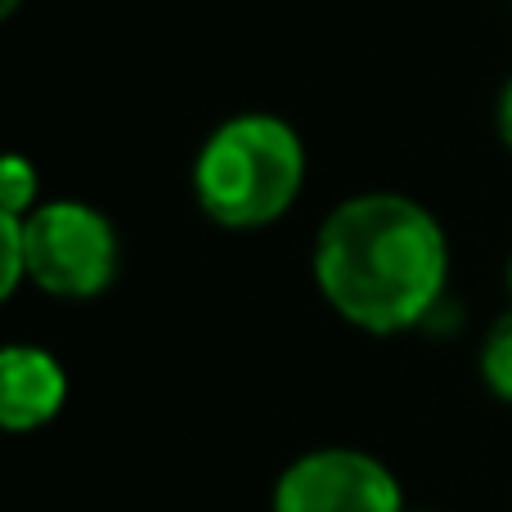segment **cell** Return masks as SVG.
<instances>
[{
  "mask_svg": "<svg viewBox=\"0 0 512 512\" xmlns=\"http://www.w3.org/2000/svg\"><path fill=\"white\" fill-rule=\"evenodd\" d=\"M310 270L319 297L351 328L396 337L441 306L450 288V234L418 198L369 189L324 216Z\"/></svg>",
  "mask_w": 512,
  "mask_h": 512,
  "instance_id": "1",
  "label": "cell"
},
{
  "mask_svg": "<svg viewBox=\"0 0 512 512\" xmlns=\"http://www.w3.org/2000/svg\"><path fill=\"white\" fill-rule=\"evenodd\" d=\"M189 189L198 212L221 230H265L306 189V144L279 113H234L198 144Z\"/></svg>",
  "mask_w": 512,
  "mask_h": 512,
  "instance_id": "2",
  "label": "cell"
},
{
  "mask_svg": "<svg viewBox=\"0 0 512 512\" xmlns=\"http://www.w3.org/2000/svg\"><path fill=\"white\" fill-rule=\"evenodd\" d=\"M27 283L59 301H90L122 270V239L108 212L81 198H45L23 221Z\"/></svg>",
  "mask_w": 512,
  "mask_h": 512,
  "instance_id": "3",
  "label": "cell"
},
{
  "mask_svg": "<svg viewBox=\"0 0 512 512\" xmlns=\"http://www.w3.org/2000/svg\"><path fill=\"white\" fill-rule=\"evenodd\" d=\"M274 512H405L396 472L346 445L310 450L274 481Z\"/></svg>",
  "mask_w": 512,
  "mask_h": 512,
  "instance_id": "4",
  "label": "cell"
},
{
  "mask_svg": "<svg viewBox=\"0 0 512 512\" xmlns=\"http://www.w3.org/2000/svg\"><path fill=\"white\" fill-rule=\"evenodd\" d=\"M68 405V373L45 346H0V432H36Z\"/></svg>",
  "mask_w": 512,
  "mask_h": 512,
  "instance_id": "5",
  "label": "cell"
},
{
  "mask_svg": "<svg viewBox=\"0 0 512 512\" xmlns=\"http://www.w3.org/2000/svg\"><path fill=\"white\" fill-rule=\"evenodd\" d=\"M41 171L27 153H0V212L27 221L41 207Z\"/></svg>",
  "mask_w": 512,
  "mask_h": 512,
  "instance_id": "6",
  "label": "cell"
},
{
  "mask_svg": "<svg viewBox=\"0 0 512 512\" xmlns=\"http://www.w3.org/2000/svg\"><path fill=\"white\" fill-rule=\"evenodd\" d=\"M477 369H481V382H486L490 396L512 405V310H504V315L486 328Z\"/></svg>",
  "mask_w": 512,
  "mask_h": 512,
  "instance_id": "7",
  "label": "cell"
},
{
  "mask_svg": "<svg viewBox=\"0 0 512 512\" xmlns=\"http://www.w3.org/2000/svg\"><path fill=\"white\" fill-rule=\"evenodd\" d=\"M27 283L23 270V221L0 212V306Z\"/></svg>",
  "mask_w": 512,
  "mask_h": 512,
  "instance_id": "8",
  "label": "cell"
},
{
  "mask_svg": "<svg viewBox=\"0 0 512 512\" xmlns=\"http://www.w3.org/2000/svg\"><path fill=\"white\" fill-rule=\"evenodd\" d=\"M495 135H499V144L512 153V77L499 86V99H495Z\"/></svg>",
  "mask_w": 512,
  "mask_h": 512,
  "instance_id": "9",
  "label": "cell"
},
{
  "mask_svg": "<svg viewBox=\"0 0 512 512\" xmlns=\"http://www.w3.org/2000/svg\"><path fill=\"white\" fill-rule=\"evenodd\" d=\"M18 9H23V0H0V23H9Z\"/></svg>",
  "mask_w": 512,
  "mask_h": 512,
  "instance_id": "10",
  "label": "cell"
},
{
  "mask_svg": "<svg viewBox=\"0 0 512 512\" xmlns=\"http://www.w3.org/2000/svg\"><path fill=\"white\" fill-rule=\"evenodd\" d=\"M508 292H512V256H508Z\"/></svg>",
  "mask_w": 512,
  "mask_h": 512,
  "instance_id": "11",
  "label": "cell"
}]
</instances>
